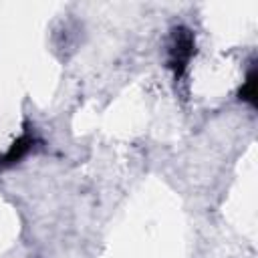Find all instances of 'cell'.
<instances>
[{
    "label": "cell",
    "instance_id": "1",
    "mask_svg": "<svg viewBox=\"0 0 258 258\" xmlns=\"http://www.w3.org/2000/svg\"><path fill=\"white\" fill-rule=\"evenodd\" d=\"M194 48H196V40H194V34L189 28L185 26H179L171 32V40H169V48H167V62H169V69L173 71L175 79H179L191 56H194Z\"/></svg>",
    "mask_w": 258,
    "mask_h": 258
},
{
    "label": "cell",
    "instance_id": "2",
    "mask_svg": "<svg viewBox=\"0 0 258 258\" xmlns=\"http://www.w3.org/2000/svg\"><path fill=\"white\" fill-rule=\"evenodd\" d=\"M32 145H34V137L32 135H28V133H24L22 137H18L12 145H10V149L0 157V165L2 167H6V165H12V163H16V161H20L30 149H32Z\"/></svg>",
    "mask_w": 258,
    "mask_h": 258
},
{
    "label": "cell",
    "instance_id": "3",
    "mask_svg": "<svg viewBox=\"0 0 258 258\" xmlns=\"http://www.w3.org/2000/svg\"><path fill=\"white\" fill-rule=\"evenodd\" d=\"M254 97H256V69L252 67L248 77H246V81H244V85H242V89H240V99L254 105Z\"/></svg>",
    "mask_w": 258,
    "mask_h": 258
}]
</instances>
